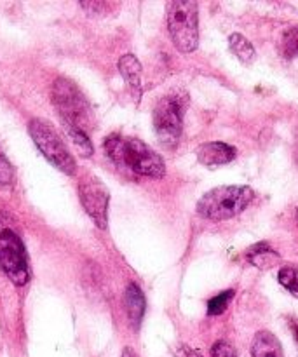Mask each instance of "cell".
Returning a JSON list of instances; mask_svg holds the SVG:
<instances>
[{
	"label": "cell",
	"instance_id": "18",
	"mask_svg": "<svg viewBox=\"0 0 298 357\" xmlns=\"http://www.w3.org/2000/svg\"><path fill=\"white\" fill-rule=\"evenodd\" d=\"M234 298L232 289H227V291L220 293V295L213 296L208 302V314L209 316H220V314L225 312V309L229 307V302Z\"/></svg>",
	"mask_w": 298,
	"mask_h": 357
},
{
	"label": "cell",
	"instance_id": "10",
	"mask_svg": "<svg viewBox=\"0 0 298 357\" xmlns=\"http://www.w3.org/2000/svg\"><path fill=\"white\" fill-rule=\"evenodd\" d=\"M119 72L124 77L126 84L131 89V94L135 100H140L143 94L142 86V63L138 61L135 54H124L119 59Z\"/></svg>",
	"mask_w": 298,
	"mask_h": 357
},
{
	"label": "cell",
	"instance_id": "23",
	"mask_svg": "<svg viewBox=\"0 0 298 357\" xmlns=\"http://www.w3.org/2000/svg\"><path fill=\"white\" fill-rule=\"evenodd\" d=\"M122 357H138V356H136V352L133 351L131 347H126L124 351H122Z\"/></svg>",
	"mask_w": 298,
	"mask_h": 357
},
{
	"label": "cell",
	"instance_id": "1",
	"mask_svg": "<svg viewBox=\"0 0 298 357\" xmlns=\"http://www.w3.org/2000/svg\"><path fill=\"white\" fill-rule=\"evenodd\" d=\"M103 149L108 159L121 169L147 178H163L166 174V164L163 157L154 152L142 139L112 135L105 139Z\"/></svg>",
	"mask_w": 298,
	"mask_h": 357
},
{
	"label": "cell",
	"instance_id": "4",
	"mask_svg": "<svg viewBox=\"0 0 298 357\" xmlns=\"http://www.w3.org/2000/svg\"><path fill=\"white\" fill-rule=\"evenodd\" d=\"M52 105L61 117L63 126H73L82 129L84 132L89 131L94 124L93 110L87 103L82 91L68 79H58L52 84L51 91Z\"/></svg>",
	"mask_w": 298,
	"mask_h": 357
},
{
	"label": "cell",
	"instance_id": "13",
	"mask_svg": "<svg viewBox=\"0 0 298 357\" xmlns=\"http://www.w3.org/2000/svg\"><path fill=\"white\" fill-rule=\"evenodd\" d=\"M229 47L230 51L234 52V56H237L241 63L244 65H251V63L257 59V51L255 47L251 45V42L248 40L244 35L241 33H232L229 37Z\"/></svg>",
	"mask_w": 298,
	"mask_h": 357
},
{
	"label": "cell",
	"instance_id": "6",
	"mask_svg": "<svg viewBox=\"0 0 298 357\" xmlns=\"http://www.w3.org/2000/svg\"><path fill=\"white\" fill-rule=\"evenodd\" d=\"M28 131H30L31 139L40 150L42 155L49 160L54 167H58L61 173L65 174H75L77 162L70 150L66 149L65 142L61 136L58 135L51 122L44 121V119H31L28 124Z\"/></svg>",
	"mask_w": 298,
	"mask_h": 357
},
{
	"label": "cell",
	"instance_id": "16",
	"mask_svg": "<svg viewBox=\"0 0 298 357\" xmlns=\"http://www.w3.org/2000/svg\"><path fill=\"white\" fill-rule=\"evenodd\" d=\"M281 54L286 59H293L298 56V24L288 28L281 38Z\"/></svg>",
	"mask_w": 298,
	"mask_h": 357
},
{
	"label": "cell",
	"instance_id": "9",
	"mask_svg": "<svg viewBox=\"0 0 298 357\" xmlns=\"http://www.w3.org/2000/svg\"><path fill=\"white\" fill-rule=\"evenodd\" d=\"M195 157H198L199 164L206 167H216L225 166V164L232 162L237 157V150L234 146L227 145L222 142H209L202 143L198 150H195Z\"/></svg>",
	"mask_w": 298,
	"mask_h": 357
},
{
	"label": "cell",
	"instance_id": "20",
	"mask_svg": "<svg viewBox=\"0 0 298 357\" xmlns=\"http://www.w3.org/2000/svg\"><path fill=\"white\" fill-rule=\"evenodd\" d=\"M211 357H237L236 351L227 342H216L211 349Z\"/></svg>",
	"mask_w": 298,
	"mask_h": 357
},
{
	"label": "cell",
	"instance_id": "21",
	"mask_svg": "<svg viewBox=\"0 0 298 357\" xmlns=\"http://www.w3.org/2000/svg\"><path fill=\"white\" fill-rule=\"evenodd\" d=\"M80 6L84 7L86 10H89V14H96V13H105L107 9H110V3L105 2H82Z\"/></svg>",
	"mask_w": 298,
	"mask_h": 357
},
{
	"label": "cell",
	"instance_id": "25",
	"mask_svg": "<svg viewBox=\"0 0 298 357\" xmlns=\"http://www.w3.org/2000/svg\"><path fill=\"white\" fill-rule=\"evenodd\" d=\"M297 222H298V209H297Z\"/></svg>",
	"mask_w": 298,
	"mask_h": 357
},
{
	"label": "cell",
	"instance_id": "19",
	"mask_svg": "<svg viewBox=\"0 0 298 357\" xmlns=\"http://www.w3.org/2000/svg\"><path fill=\"white\" fill-rule=\"evenodd\" d=\"M14 185V169L0 149V188H10Z\"/></svg>",
	"mask_w": 298,
	"mask_h": 357
},
{
	"label": "cell",
	"instance_id": "5",
	"mask_svg": "<svg viewBox=\"0 0 298 357\" xmlns=\"http://www.w3.org/2000/svg\"><path fill=\"white\" fill-rule=\"evenodd\" d=\"M167 31L180 52H194L199 44V6L191 0H173L166 7Z\"/></svg>",
	"mask_w": 298,
	"mask_h": 357
},
{
	"label": "cell",
	"instance_id": "22",
	"mask_svg": "<svg viewBox=\"0 0 298 357\" xmlns=\"http://www.w3.org/2000/svg\"><path fill=\"white\" fill-rule=\"evenodd\" d=\"M178 357H204L201 354V352H198V351H192V349H187V347H184L181 349V352H180V356Z\"/></svg>",
	"mask_w": 298,
	"mask_h": 357
},
{
	"label": "cell",
	"instance_id": "3",
	"mask_svg": "<svg viewBox=\"0 0 298 357\" xmlns=\"http://www.w3.org/2000/svg\"><path fill=\"white\" fill-rule=\"evenodd\" d=\"M187 107L188 96L181 89L171 91L157 101L156 108H154L152 122L157 139L164 149L173 150L180 142Z\"/></svg>",
	"mask_w": 298,
	"mask_h": 357
},
{
	"label": "cell",
	"instance_id": "15",
	"mask_svg": "<svg viewBox=\"0 0 298 357\" xmlns=\"http://www.w3.org/2000/svg\"><path fill=\"white\" fill-rule=\"evenodd\" d=\"M65 129H66V132H68L70 138H72L75 149L79 150L80 155H84V157L93 155L94 149H93V143H91L89 136H87V132H84L82 129H79V128H73V126H65Z\"/></svg>",
	"mask_w": 298,
	"mask_h": 357
},
{
	"label": "cell",
	"instance_id": "8",
	"mask_svg": "<svg viewBox=\"0 0 298 357\" xmlns=\"http://www.w3.org/2000/svg\"><path fill=\"white\" fill-rule=\"evenodd\" d=\"M79 197L80 204L84 206L91 220L96 223L98 229H107L110 192L105 187L103 181L94 176L84 178L79 183Z\"/></svg>",
	"mask_w": 298,
	"mask_h": 357
},
{
	"label": "cell",
	"instance_id": "2",
	"mask_svg": "<svg viewBox=\"0 0 298 357\" xmlns=\"http://www.w3.org/2000/svg\"><path fill=\"white\" fill-rule=\"evenodd\" d=\"M255 192L244 185H229V187H216L206 192L198 201L195 211L201 218L211 222H225L236 218L251 204Z\"/></svg>",
	"mask_w": 298,
	"mask_h": 357
},
{
	"label": "cell",
	"instance_id": "24",
	"mask_svg": "<svg viewBox=\"0 0 298 357\" xmlns=\"http://www.w3.org/2000/svg\"><path fill=\"white\" fill-rule=\"evenodd\" d=\"M290 326H292L293 335H295V340L298 342V321H297V319H293L292 323H290Z\"/></svg>",
	"mask_w": 298,
	"mask_h": 357
},
{
	"label": "cell",
	"instance_id": "12",
	"mask_svg": "<svg viewBox=\"0 0 298 357\" xmlns=\"http://www.w3.org/2000/svg\"><path fill=\"white\" fill-rule=\"evenodd\" d=\"M251 357H285L281 344L269 331H258L251 345Z\"/></svg>",
	"mask_w": 298,
	"mask_h": 357
},
{
	"label": "cell",
	"instance_id": "14",
	"mask_svg": "<svg viewBox=\"0 0 298 357\" xmlns=\"http://www.w3.org/2000/svg\"><path fill=\"white\" fill-rule=\"evenodd\" d=\"M248 258H250L251 264L257 265V267H260V268L272 267V265L279 260L278 255H276L274 251L267 246V244H258L257 248L250 250Z\"/></svg>",
	"mask_w": 298,
	"mask_h": 357
},
{
	"label": "cell",
	"instance_id": "7",
	"mask_svg": "<svg viewBox=\"0 0 298 357\" xmlns=\"http://www.w3.org/2000/svg\"><path fill=\"white\" fill-rule=\"evenodd\" d=\"M0 268L16 286H24L30 281L27 251L23 243L13 230L0 232Z\"/></svg>",
	"mask_w": 298,
	"mask_h": 357
},
{
	"label": "cell",
	"instance_id": "11",
	"mask_svg": "<svg viewBox=\"0 0 298 357\" xmlns=\"http://www.w3.org/2000/svg\"><path fill=\"white\" fill-rule=\"evenodd\" d=\"M124 302H126V312H128L129 323L135 330H138L140 324L143 321V314H145V295H143L142 288L135 282L128 286L124 295Z\"/></svg>",
	"mask_w": 298,
	"mask_h": 357
},
{
	"label": "cell",
	"instance_id": "17",
	"mask_svg": "<svg viewBox=\"0 0 298 357\" xmlns=\"http://www.w3.org/2000/svg\"><path fill=\"white\" fill-rule=\"evenodd\" d=\"M278 281L288 293L298 298V272L292 267H283L278 274Z\"/></svg>",
	"mask_w": 298,
	"mask_h": 357
}]
</instances>
